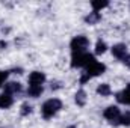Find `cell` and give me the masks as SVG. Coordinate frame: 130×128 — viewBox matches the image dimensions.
Wrapping results in <instances>:
<instances>
[{"instance_id": "5bb4252c", "label": "cell", "mask_w": 130, "mask_h": 128, "mask_svg": "<svg viewBox=\"0 0 130 128\" xmlns=\"http://www.w3.org/2000/svg\"><path fill=\"white\" fill-rule=\"evenodd\" d=\"M91 6H92V9H94L95 12H100L103 8L109 6V3H107V2H98V0H94V2H91Z\"/></svg>"}, {"instance_id": "30bf717a", "label": "cell", "mask_w": 130, "mask_h": 128, "mask_svg": "<svg viewBox=\"0 0 130 128\" xmlns=\"http://www.w3.org/2000/svg\"><path fill=\"white\" fill-rule=\"evenodd\" d=\"M12 102H14L12 95L5 94V92L0 95V109H8V107H11V105H12Z\"/></svg>"}, {"instance_id": "e0dca14e", "label": "cell", "mask_w": 130, "mask_h": 128, "mask_svg": "<svg viewBox=\"0 0 130 128\" xmlns=\"http://www.w3.org/2000/svg\"><path fill=\"white\" fill-rule=\"evenodd\" d=\"M106 48H107V47H106V44H104L103 41H98L97 44H95V53H97V54H103V53L106 51Z\"/></svg>"}, {"instance_id": "6da1fadb", "label": "cell", "mask_w": 130, "mask_h": 128, "mask_svg": "<svg viewBox=\"0 0 130 128\" xmlns=\"http://www.w3.org/2000/svg\"><path fill=\"white\" fill-rule=\"evenodd\" d=\"M61 109H62V102H61L58 98H50V99H47V101L42 104L41 113H42V116H44L45 119H50V118H53Z\"/></svg>"}, {"instance_id": "9a60e30c", "label": "cell", "mask_w": 130, "mask_h": 128, "mask_svg": "<svg viewBox=\"0 0 130 128\" xmlns=\"http://www.w3.org/2000/svg\"><path fill=\"white\" fill-rule=\"evenodd\" d=\"M76 102L79 105H85V102H86V92L85 91H79L76 94Z\"/></svg>"}, {"instance_id": "277c9868", "label": "cell", "mask_w": 130, "mask_h": 128, "mask_svg": "<svg viewBox=\"0 0 130 128\" xmlns=\"http://www.w3.org/2000/svg\"><path fill=\"white\" fill-rule=\"evenodd\" d=\"M106 71V66L103 63H100V62H92V63L89 65V66H86V75L91 78V77H97V75H101L103 72Z\"/></svg>"}, {"instance_id": "d6986e66", "label": "cell", "mask_w": 130, "mask_h": 128, "mask_svg": "<svg viewBox=\"0 0 130 128\" xmlns=\"http://www.w3.org/2000/svg\"><path fill=\"white\" fill-rule=\"evenodd\" d=\"M6 77H8V72H3V71H0V86L3 84V81L6 80Z\"/></svg>"}, {"instance_id": "7c38bea8", "label": "cell", "mask_w": 130, "mask_h": 128, "mask_svg": "<svg viewBox=\"0 0 130 128\" xmlns=\"http://www.w3.org/2000/svg\"><path fill=\"white\" fill-rule=\"evenodd\" d=\"M97 94L98 95H101V96L110 95V86H109L107 83H101V84L97 88Z\"/></svg>"}, {"instance_id": "ba28073f", "label": "cell", "mask_w": 130, "mask_h": 128, "mask_svg": "<svg viewBox=\"0 0 130 128\" xmlns=\"http://www.w3.org/2000/svg\"><path fill=\"white\" fill-rule=\"evenodd\" d=\"M117 101L121 104H129L130 105V84L121 92L117 94Z\"/></svg>"}, {"instance_id": "2e32d148", "label": "cell", "mask_w": 130, "mask_h": 128, "mask_svg": "<svg viewBox=\"0 0 130 128\" xmlns=\"http://www.w3.org/2000/svg\"><path fill=\"white\" fill-rule=\"evenodd\" d=\"M120 124L129 127L130 125V112H126L124 115H121V118H120Z\"/></svg>"}, {"instance_id": "8fae6325", "label": "cell", "mask_w": 130, "mask_h": 128, "mask_svg": "<svg viewBox=\"0 0 130 128\" xmlns=\"http://www.w3.org/2000/svg\"><path fill=\"white\" fill-rule=\"evenodd\" d=\"M100 18H101L100 12L92 11V12H89V15H86V17H85V21H86L88 24H95V23H98V21H100Z\"/></svg>"}, {"instance_id": "ac0fdd59", "label": "cell", "mask_w": 130, "mask_h": 128, "mask_svg": "<svg viewBox=\"0 0 130 128\" xmlns=\"http://www.w3.org/2000/svg\"><path fill=\"white\" fill-rule=\"evenodd\" d=\"M30 112H32V107H30L29 104H23V105H21V115H23V116L29 115Z\"/></svg>"}, {"instance_id": "ffe728a7", "label": "cell", "mask_w": 130, "mask_h": 128, "mask_svg": "<svg viewBox=\"0 0 130 128\" xmlns=\"http://www.w3.org/2000/svg\"><path fill=\"white\" fill-rule=\"evenodd\" d=\"M68 128H76V125H70Z\"/></svg>"}, {"instance_id": "7a4b0ae2", "label": "cell", "mask_w": 130, "mask_h": 128, "mask_svg": "<svg viewBox=\"0 0 130 128\" xmlns=\"http://www.w3.org/2000/svg\"><path fill=\"white\" fill-rule=\"evenodd\" d=\"M92 62H95V59L89 53H76L71 57V66H74V68H80V66H85L86 68V66H89Z\"/></svg>"}, {"instance_id": "5b68a950", "label": "cell", "mask_w": 130, "mask_h": 128, "mask_svg": "<svg viewBox=\"0 0 130 128\" xmlns=\"http://www.w3.org/2000/svg\"><path fill=\"white\" fill-rule=\"evenodd\" d=\"M103 116L109 121V122H120V118H121V112H120V109L118 107H115V105H110V107H107L104 112H103Z\"/></svg>"}, {"instance_id": "3957f363", "label": "cell", "mask_w": 130, "mask_h": 128, "mask_svg": "<svg viewBox=\"0 0 130 128\" xmlns=\"http://www.w3.org/2000/svg\"><path fill=\"white\" fill-rule=\"evenodd\" d=\"M70 47H71L73 54H76V53H86V50H88V47H89V41H88L86 36L79 35V36H76V38L71 39Z\"/></svg>"}, {"instance_id": "8992f818", "label": "cell", "mask_w": 130, "mask_h": 128, "mask_svg": "<svg viewBox=\"0 0 130 128\" xmlns=\"http://www.w3.org/2000/svg\"><path fill=\"white\" fill-rule=\"evenodd\" d=\"M112 53H113V56H115L117 59H120V60H123V62H127V63H129L127 47H126L124 44H117V45H113Z\"/></svg>"}, {"instance_id": "9c48e42d", "label": "cell", "mask_w": 130, "mask_h": 128, "mask_svg": "<svg viewBox=\"0 0 130 128\" xmlns=\"http://www.w3.org/2000/svg\"><path fill=\"white\" fill-rule=\"evenodd\" d=\"M21 92V84L20 83H15V81H11L5 86V94H9V95H14V94H20Z\"/></svg>"}, {"instance_id": "52a82bcc", "label": "cell", "mask_w": 130, "mask_h": 128, "mask_svg": "<svg viewBox=\"0 0 130 128\" xmlns=\"http://www.w3.org/2000/svg\"><path fill=\"white\" fill-rule=\"evenodd\" d=\"M44 81H45V75L39 71H33L29 75V86H42Z\"/></svg>"}, {"instance_id": "4fadbf2b", "label": "cell", "mask_w": 130, "mask_h": 128, "mask_svg": "<svg viewBox=\"0 0 130 128\" xmlns=\"http://www.w3.org/2000/svg\"><path fill=\"white\" fill-rule=\"evenodd\" d=\"M42 86H29V89H27V94L33 98H36V96H39L42 94Z\"/></svg>"}]
</instances>
